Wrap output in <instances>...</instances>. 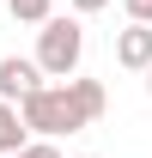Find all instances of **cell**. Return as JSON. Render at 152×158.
I'll list each match as a JSON object with an SVG mask.
<instances>
[{"label": "cell", "instance_id": "11", "mask_svg": "<svg viewBox=\"0 0 152 158\" xmlns=\"http://www.w3.org/2000/svg\"><path fill=\"white\" fill-rule=\"evenodd\" d=\"M146 98H152V67H146Z\"/></svg>", "mask_w": 152, "mask_h": 158}, {"label": "cell", "instance_id": "7", "mask_svg": "<svg viewBox=\"0 0 152 158\" xmlns=\"http://www.w3.org/2000/svg\"><path fill=\"white\" fill-rule=\"evenodd\" d=\"M6 12L19 24H49L55 19V0H6Z\"/></svg>", "mask_w": 152, "mask_h": 158}, {"label": "cell", "instance_id": "12", "mask_svg": "<svg viewBox=\"0 0 152 158\" xmlns=\"http://www.w3.org/2000/svg\"><path fill=\"white\" fill-rule=\"evenodd\" d=\"M79 158H91V152H79Z\"/></svg>", "mask_w": 152, "mask_h": 158}, {"label": "cell", "instance_id": "2", "mask_svg": "<svg viewBox=\"0 0 152 158\" xmlns=\"http://www.w3.org/2000/svg\"><path fill=\"white\" fill-rule=\"evenodd\" d=\"M24 128H31V140H61V134H79L85 128V116H79V103L67 85H43V91H31V98L19 103Z\"/></svg>", "mask_w": 152, "mask_h": 158}, {"label": "cell", "instance_id": "10", "mask_svg": "<svg viewBox=\"0 0 152 158\" xmlns=\"http://www.w3.org/2000/svg\"><path fill=\"white\" fill-rule=\"evenodd\" d=\"M67 6H73V19H85V12H103L110 0H67Z\"/></svg>", "mask_w": 152, "mask_h": 158}, {"label": "cell", "instance_id": "5", "mask_svg": "<svg viewBox=\"0 0 152 158\" xmlns=\"http://www.w3.org/2000/svg\"><path fill=\"white\" fill-rule=\"evenodd\" d=\"M67 91H73L79 116H85V128H91V122L110 110V91H103V79H67Z\"/></svg>", "mask_w": 152, "mask_h": 158}, {"label": "cell", "instance_id": "9", "mask_svg": "<svg viewBox=\"0 0 152 158\" xmlns=\"http://www.w3.org/2000/svg\"><path fill=\"white\" fill-rule=\"evenodd\" d=\"M128 6V24H152V0H122Z\"/></svg>", "mask_w": 152, "mask_h": 158}, {"label": "cell", "instance_id": "3", "mask_svg": "<svg viewBox=\"0 0 152 158\" xmlns=\"http://www.w3.org/2000/svg\"><path fill=\"white\" fill-rule=\"evenodd\" d=\"M49 79H43L37 61H24V55H0V103H24L31 91H43Z\"/></svg>", "mask_w": 152, "mask_h": 158}, {"label": "cell", "instance_id": "4", "mask_svg": "<svg viewBox=\"0 0 152 158\" xmlns=\"http://www.w3.org/2000/svg\"><path fill=\"white\" fill-rule=\"evenodd\" d=\"M116 67H128V73H146L152 67V24L116 31Z\"/></svg>", "mask_w": 152, "mask_h": 158}, {"label": "cell", "instance_id": "8", "mask_svg": "<svg viewBox=\"0 0 152 158\" xmlns=\"http://www.w3.org/2000/svg\"><path fill=\"white\" fill-rule=\"evenodd\" d=\"M12 158H61V146H55V140H31V146L12 152Z\"/></svg>", "mask_w": 152, "mask_h": 158}, {"label": "cell", "instance_id": "1", "mask_svg": "<svg viewBox=\"0 0 152 158\" xmlns=\"http://www.w3.org/2000/svg\"><path fill=\"white\" fill-rule=\"evenodd\" d=\"M79 55H85V24L73 19V12H55V19L37 31V67L43 79H55V85H67V79H79Z\"/></svg>", "mask_w": 152, "mask_h": 158}, {"label": "cell", "instance_id": "6", "mask_svg": "<svg viewBox=\"0 0 152 158\" xmlns=\"http://www.w3.org/2000/svg\"><path fill=\"white\" fill-rule=\"evenodd\" d=\"M31 146V128H24V116H19V103H0V158H12V152H24Z\"/></svg>", "mask_w": 152, "mask_h": 158}]
</instances>
